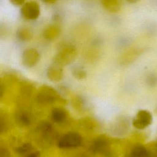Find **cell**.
I'll return each instance as SVG.
<instances>
[{
    "label": "cell",
    "instance_id": "cell-1",
    "mask_svg": "<svg viewBox=\"0 0 157 157\" xmlns=\"http://www.w3.org/2000/svg\"><path fill=\"white\" fill-rule=\"evenodd\" d=\"M109 137L101 135L93 140L90 147V152L94 157H113Z\"/></svg>",
    "mask_w": 157,
    "mask_h": 157
},
{
    "label": "cell",
    "instance_id": "cell-2",
    "mask_svg": "<svg viewBox=\"0 0 157 157\" xmlns=\"http://www.w3.org/2000/svg\"><path fill=\"white\" fill-rule=\"evenodd\" d=\"M77 56V49L71 44H66L59 48L54 57V63L61 66H65L71 63Z\"/></svg>",
    "mask_w": 157,
    "mask_h": 157
},
{
    "label": "cell",
    "instance_id": "cell-3",
    "mask_svg": "<svg viewBox=\"0 0 157 157\" xmlns=\"http://www.w3.org/2000/svg\"><path fill=\"white\" fill-rule=\"evenodd\" d=\"M36 100L42 105H48L59 101L64 102L57 91L48 85H43L40 87L36 94Z\"/></svg>",
    "mask_w": 157,
    "mask_h": 157
},
{
    "label": "cell",
    "instance_id": "cell-4",
    "mask_svg": "<svg viewBox=\"0 0 157 157\" xmlns=\"http://www.w3.org/2000/svg\"><path fill=\"white\" fill-rule=\"evenodd\" d=\"M82 144V137L77 132H68L62 136L58 140L59 148L67 149L80 147Z\"/></svg>",
    "mask_w": 157,
    "mask_h": 157
},
{
    "label": "cell",
    "instance_id": "cell-5",
    "mask_svg": "<svg viewBox=\"0 0 157 157\" xmlns=\"http://www.w3.org/2000/svg\"><path fill=\"white\" fill-rule=\"evenodd\" d=\"M153 121L151 113L147 110H140L132 120V125L137 129H144L151 124Z\"/></svg>",
    "mask_w": 157,
    "mask_h": 157
},
{
    "label": "cell",
    "instance_id": "cell-6",
    "mask_svg": "<svg viewBox=\"0 0 157 157\" xmlns=\"http://www.w3.org/2000/svg\"><path fill=\"white\" fill-rule=\"evenodd\" d=\"M21 13L23 17L26 20H36L40 15V6L35 1H28L22 6Z\"/></svg>",
    "mask_w": 157,
    "mask_h": 157
},
{
    "label": "cell",
    "instance_id": "cell-7",
    "mask_svg": "<svg viewBox=\"0 0 157 157\" xmlns=\"http://www.w3.org/2000/svg\"><path fill=\"white\" fill-rule=\"evenodd\" d=\"M40 59V55L35 48H27L22 53L21 61L23 64L27 67L34 66Z\"/></svg>",
    "mask_w": 157,
    "mask_h": 157
},
{
    "label": "cell",
    "instance_id": "cell-8",
    "mask_svg": "<svg viewBox=\"0 0 157 157\" xmlns=\"http://www.w3.org/2000/svg\"><path fill=\"white\" fill-rule=\"evenodd\" d=\"M48 78L54 82H58L63 77V70L62 66L55 63L48 67L47 71Z\"/></svg>",
    "mask_w": 157,
    "mask_h": 157
},
{
    "label": "cell",
    "instance_id": "cell-9",
    "mask_svg": "<svg viewBox=\"0 0 157 157\" xmlns=\"http://www.w3.org/2000/svg\"><path fill=\"white\" fill-rule=\"evenodd\" d=\"M61 30V27L57 24L49 25L43 31V37L48 40H53L59 36Z\"/></svg>",
    "mask_w": 157,
    "mask_h": 157
},
{
    "label": "cell",
    "instance_id": "cell-10",
    "mask_svg": "<svg viewBox=\"0 0 157 157\" xmlns=\"http://www.w3.org/2000/svg\"><path fill=\"white\" fill-rule=\"evenodd\" d=\"M15 120L17 124L20 126H28L31 123V117L27 111L19 110L15 112Z\"/></svg>",
    "mask_w": 157,
    "mask_h": 157
},
{
    "label": "cell",
    "instance_id": "cell-11",
    "mask_svg": "<svg viewBox=\"0 0 157 157\" xmlns=\"http://www.w3.org/2000/svg\"><path fill=\"white\" fill-rule=\"evenodd\" d=\"M128 157H150V155L147 147L137 144L131 148Z\"/></svg>",
    "mask_w": 157,
    "mask_h": 157
},
{
    "label": "cell",
    "instance_id": "cell-12",
    "mask_svg": "<svg viewBox=\"0 0 157 157\" xmlns=\"http://www.w3.org/2000/svg\"><path fill=\"white\" fill-rule=\"evenodd\" d=\"M67 117V112L66 110L61 107H55L51 112V118L53 122L61 124L64 123Z\"/></svg>",
    "mask_w": 157,
    "mask_h": 157
},
{
    "label": "cell",
    "instance_id": "cell-13",
    "mask_svg": "<svg viewBox=\"0 0 157 157\" xmlns=\"http://www.w3.org/2000/svg\"><path fill=\"white\" fill-rule=\"evenodd\" d=\"M101 1L104 9L110 12H117L121 8L120 0H101Z\"/></svg>",
    "mask_w": 157,
    "mask_h": 157
},
{
    "label": "cell",
    "instance_id": "cell-14",
    "mask_svg": "<svg viewBox=\"0 0 157 157\" xmlns=\"http://www.w3.org/2000/svg\"><path fill=\"white\" fill-rule=\"evenodd\" d=\"M53 130L52 125L48 122H42L37 127L39 132L46 139H50L52 137L53 133Z\"/></svg>",
    "mask_w": 157,
    "mask_h": 157
},
{
    "label": "cell",
    "instance_id": "cell-15",
    "mask_svg": "<svg viewBox=\"0 0 157 157\" xmlns=\"http://www.w3.org/2000/svg\"><path fill=\"white\" fill-rule=\"evenodd\" d=\"M17 37L21 41L27 42L32 39L33 34L31 30L26 27L20 28L16 33Z\"/></svg>",
    "mask_w": 157,
    "mask_h": 157
},
{
    "label": "cell",
    "instance_id": "cell-16",
    "mask_svg": "<svg viewBox=\"0 0 157 157\" xmlns=\"http://www.w3.org/2000/svg\"><path fill=\"white\" fill-rule=\"evenodd\" d=\"M33 145L30 143H24L21 145L15 148L16 153L21 156H25L31 151H33Z\"/></svg>",
    "mask_w": 157,
    "mask_h": 157
},
{
    "label": "cell",
    "instance_id": "cell-17",
    "mask_svg": "<svg viewBox=\"0 0 157 157\" xmlns=\"http://www.w3.org/2000/svg\"><path fill=\"white\" fill-rule=\"evenodd\" d=\"M72 74L77 79H83L86 77L87 75L85 69L80 66H75L72 67Z\"/></svg>",
    "mask_w": 157,
    "mask_h": 157
},
{
    "label": "cell",
    "instance_id": "cell-18",
    "mask_svg": "<svg viewBox=\"0 0 157 157\" xmlns=\"http://www.w3.org/2000/svg\"><path fill=\"white\" fill-rule=\"evenodd\" d=\"M1 132L2 133L4 131H6L7 129V124L6 121H5V118L3 117L2 115H1Z\"/></svg>",
    "mask_w": 157,
    "mask_h": 157
},
{
    "label": "cell",
    "instance_id": "cell-19",
    "mask_svg": "<svg viewBox=\"0 0 157 157\" xmlns=\"http://www.w3.org/2000/svg\"><path fill=\"white\" fill-rule=\"evenodd\" d=\"M0 157H10V153L6 148L1 147L0 151Z\"/></svg>",
    "mask_w": 157,
    "mask_h": 157
},
{
    "label": "cell",
    "instance_id": "cell-20",
    "mask_svg": "<svg viewBox=\"0 0 157 157\" xmlns=\"http://www.w3.org/2000/svg\"><path fill=\"white\" fill-rule=\"evenodd\" d=\"M10 2L16 6H23L25 4V0H9Z\"/></svg>",
    "mask_w": 157,
    "mask_h": 157
},
{
    "label": "cell",
    "instance_id": "cell-21",
    "mask_svg": "<svg viewBox=\"0 0 157 157\" xmlns=\"http://www.w3.org/2000/svg\"><path fill=\"white\" fill-rule=\"evenodd\" d=\"M40 153L39 151H33L24 157H40Z\"/></svg>",
    "mask_w": 157,
    "mask_h": 157
},
{
    "label": "cell",
    "instance_id": "cell-22",
    "mask_svg": "<svg viewBox=\"0 0 157 157\" xmlns=\"http://www.w3.org/2000/svg\"><path fill=\"white\" fill-rule=\"evenodd\" d=\"M140 0H126L127 2H128L129 3H131V4H134V3H136L137 2H139Z\"/></svg>",
    "mask_w": 157,
    "mask_h": 157
},
{
    "label": "cell",
    "instance_id": "cell-23",
    "mask_svg": "<svg viewBox=\"0 0 157 157\" xmlns=\"http://www.w3.org/2000/svg\"><path fill=\"white\" fill-rule=\"evenodd\" d=\"M44 2H47V3H50V4H52V3H54L56 1L58 0H43Z\"/></svg>",
    "mask_w": 157,
    "mask_h": 157
},
{
    "label": "cell",
    "instance_id": "cell-24",
    "mask_svg": "<svg viewBox=\"0 0 157 157\" xmlns=\"http://www.w3.org/2000/svg\"><path fill=\"white\" fill-rule=\"evenodd\" d=\"M153 144H154V145H155V148L157 149V140L156 141V142H153Z\"/></svg>",
    "mask_w": 157,
    "mask_h": 157
}]
</instances>
